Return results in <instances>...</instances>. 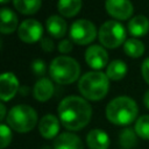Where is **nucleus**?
I'll return each mask as SVG.
<instances>
[{"instance_id":"f257e3e1","label":"nucleus","mask_w":149,"mask_h":149,"mask_svg":"<svg viewBox=\"0 0 149 149\" xmlns=\"http://www.w3.org/2000/svg\"><path fill=\"white\" fill-rule=\"evenodd\" d=\"M58 115L65 128L79 130L90 122L92 108L85 99L77 95H69L59 102Z\"/></svg>"},{"instance_id":"f03ea898","label":"nucleus","mask_w":149,"mask_h":149,"mask_svg":"<svg viewBox=\"0 0 149 149\" xmlns=\"http://www.w3.org/2000/svg\"><path fill=\"white\" fill-rule=\"evenodd\" d=\"M137 105L129 97H118L106 107L107 119L118 126H127L137 116Z\"/></svg>"},{"instance_id":"7ed1b4c3","label":"nucleus","mask_w":149,"mask_h":149,"mask_svg":"<svg viewBox=\"0 0 149 149\" xmlns=\"http://www.w3.org/2000/svg\"><path fill=\"white\" fill-rule=\"evenodd\" d=\"M109 83L107 74L99 71H91L81 76L78 83L79 92L88 100H100L108 92Z\"/></svg>"},{"instance_id":"20e7f679","label":"nucleus","mask_w":149,"mask_h":149,"mask_svg":"<svg viewBox=\"0 0 149 149\" xmlns=\"http://www.w3.org/2000/svg\"><path fill=\"white\" fill-rule=\"evenodd\" d=\"M51 78L62 85H68L76 81L80 73V66L77 61L68 56L56 57L49 68Z\"/></svg>"},{"instance_id":"39448f33","label":"nucleus","mask_w":149,"mask_h":149,"mask_svg":"<svg viewBox=\"0 0 149 149\" xmlns=\"http://www.w3.org/2000/svg\"><path fill=\"white\" fill-rule=\"evenodd\" d=\"M7 123L19 133L30 132L37 123V113L28 105H16L8 112Z\"/></svg>"},{"instance_id":"423d86ee","label":"nucleus","mask_w":149,"mask_h":149,"mask_svg":"<svg viewBox=\"0 0 149 149\" xmlns=\"http://www.w3.org/2000/svg\"><path fill=\"white\" fill-rule=\"evenodd\" d=\"M127 33L125 27L118 21H106L99 29V41L100 43L109 49H115L120 47L126 40Z\"/></svg>"},{"instance_id":"0eeeda50","label":"nucleus","mask_w":149,"mask_h":149,"mask_svg":"<svg viewBox=\"0 0 149 149\" xmlns=\"http://www.w3.org/2000/svg\"><path fill=\"white\" fill-rule=\"evenodd\" d=\"M95 26L88 20L80 19L71 24L70 37L77 44H88L95 38Z\"/></svg>"},{"instance_id":"6e6552de","label":"nucleus","mask_w":149,"mask_h":149,"mask_svg":"<svg viewBox=\"0 0 149 149\" xmlns=\"http://www.w3.org/2000/svg\"><path fill=\"white\" fill-rule=\"evenodd\" d=\"M17 35L20 40H22L26 43H34L42 38L43 35V27L42 24L34 20L28 19L24 20L17 28Z\"/></svg>"},{"instance_id":"1a4fd4ad","label":"nucleus","mask_w":149,"mask_h":149,"mask_svg":"<svg viewBox=\"0 0 149 149\" xmlns=\"http://www.w3.org/2000/svg\"><path fill=\"white\" fill-rule=\"evenodd\" d=\"M107 13L119 20H127L133 14V5L129 0H106Z\"/></svg>"},{"instance_id":"9d476101","label":"nucleus","mask_w":149,"mask_h":149,"mask_svg":"<svg viewBox=\"0 0 149 149\" xmlns=\"http://www.w3.org/2000/svg\"><path fill=\"white\" fill-rule=\"evenodd\" d=\"M85 59L90 68H92L94 70H100L107 64L108 55L102 47L94 44L86 49Z\"/></svg>"},{"instance_id":"9b49d317","label":"nucleus","mask_w":149,"mask_h":149,"mask_svg":"<svg viewBox=\"0 0 149 149\" xmlns=\"http://www.w3.org/2000/svg\"><path fill=\"white\" fill-rule=\"evenodd\" d=\"M19 90V80L12 72H5L0 77V98L2 101L10 100Z\"/></svg>"},{"instance_id":"f8f14e48","label":"nucleus","mask_w":149,"mask_h":149,"mask_svg":"<svg viewBox=\"0 0 149 149\" xmlns=\"http://www.w3.org/2000/svg\"><path fill=\"white\" fill-rule=\"evenodd\" d=\"M38 130L44 139H54L59 130L58 119L52 114L44 115L38 122Z\"/></svg>"},{"instance_id":"ddd939ff","label":"nucleus","mask_w":149,"mask_h":149,"mask_svg":"<svg viewBox=\"0 0 149 149\" xmlns=\"http://www.w3.org/2000/svg\"><path fill=\"white\" fill-rule=\"evenodd\" d=\"M55 149H84L81 140L72 133H62L54 142Z\"/></svg>"},{"instance_id":"4468645a","label":"nucleus","mask_w":149,"mask_h":149,"mask_svg":"<svg viewBox=\"0 0 149 149\" xmlns=\"http://www.w3.org/2000/svg\"><path fill=\"white\" fill-rule=\"evenodd\" d=\"M86 142L90 149H108L109 147V137L101 129H92L87 134Z\"/></svg>"},{"instance_id":"2eb2a0df","label":"nucleus","mask_w":149,"mask_h":149,"mask_svg":"<svg viewBox=\"0 0 149 149\" xmlns=\"http://www.w3.org/2000/svg\"><path fill=\"white\" fill-rule=\"evenodd\" d=\"M34 98L38 101H47L54 94V85L48 78H41L35 83L34 86Z\"/></svg>"},{"instance_id":"dca6fc26","label":"nucleus","mask_w":149,"mask_h":149,"mask_svg":"<svg viewBox=\"0 0 149 149\" xmlns=\"http://www.w3.org/2000/svg\"><path fill=\"white\" fill-rule=\"evenodd\" d=\"M47 30L48 33L56 38H61L65 35L66 33V22L63 17L58 16V15H51L48 20H47Z\"/></svg>"},{"instance_id":"f3484780","label":"nucleus","mask_w":149,"mask_h":149,"mask_svg":"<svg viewBox=\"0 0 149 149\" xmlns=\"http://www.w3.org/2000/svg\"><path fill=\"white\" fill-rule=\"evenodd\" d=\"M1 26L0 31L2 34H10L16 30L17 28V16L16 14L8 9V8H1Z\"/></svg>"},{"instance_id":"a211bd4d","label":"nucleus","mask_w":149,"mask_h":149,"mask_svg":"<svg viewBox=\"0 0 149 149\" xmlns=\"http://www.w3.org/2000/svg\"><path fill=\"white\" fill-rule=\"evenodd\" d=\"M128 30L133 36H143L149 30V20L144 15H137L129 21Z\"/></svg>"},{"instance_id":"6ab92c4d","label":"nucleus","mask_w":149,"mask_h":149,"mask_svg":"<svg viewBox=\"0 0 149 149\" xmlns=\"http://www.w3.org/2000/svg\"><path fill=\"white\" fill-rule=\"evenodd\" d=\"M58 12L66 17L74 16L81 8V0H59L57 3Z\"/></svg>"},{"instance_id":"aec40b11","label":"nucleus","mask_w":149,"mask_h":149,"mask_svg":"<svg viewBox=\"0 0 149 149\" xmlns=\"http://www.w3.org/2000/svg\"><path fill=\"white\" fill-rule=\"evenodd\" d=\"M126 73H127V65L125 62L120 59H115L111 62L106 70V74L108 79L112 80H120L126 76Z\"/></svg>"},{"instance_id":"412c9836","label":"nucleus","mask_w":149,"mask_h":149,"mask_svg":"<svg viewBox=\"0 0 149 149\" xmlns=\"http://www.w3.org/2000/svg\"><path fill=\"white\" fill-rule=\"evenodd\" d=\"M14 7L22 14H35L42 5L41 0H13Z\"/></svg>"},{"instance_id":"4be33fe9","label":"nucleus","mask_w":149,"mask_h":149,"mask_svg":"<svg viewBox=\"0 0 149 149\" xmlns=\"http://www.w3.org/2000/svg\"><path fill=\"white\" fill-rule=\"evenodd\" d=\"M123 50L125 52L133 58H137L143 55L144 52V44L137 40V38H129L123 44Z\"/></svg>"},{"instance_id":"5701e85b","label":"nucleus","mask_w":149,"mask_h":149,"mask_svg":"<svg viewBox=\"0 0 149 149\" xmlns=\"http://www.w3.org/2000/svg\"><path fill=\"white\" fill-rule=\"evenodd\" d=\"M136 132L133 130L132 128H125L120 132V135H119V142H120V146L125 149H130V148H134L137 140H136Z\"/></svg>"},{"instance_id":"b1692460","label":"nucleus","mask_w":149,"mask_h":149,"mask_svg":"<svg viewBox=\"0 0 149 149\" xmlns=\"http://www.w3.org/2000/svg\"><path fill=\"white\" fill-rule=\"evenodd\" d=\"M137 136L149 140V115H142L136 120L135 129Z\"/></svg>"},{"instance_id":"393cba45","label":"nucleus","mask_w":149,"mask_h":149,"mask_svg":"<svg viewBox=\"0 0 149 149\" xmlns=\"http://www.w3.org/2000/svg\"><path fill=\"white\" fill-rule=\"evenodd\" d=\"M0 137H1L0 148L5 149L10 143V140H12V132H10V128L7 125H3V123L0 125Z\"/></svg>"},{"instance_id":"a878e982","label":"nucleus","mask_w":149,"mask_h":149,"mask_svg":"<svg viewBox=\"0 0 149 149\" xmlns=\"http://www.w3.org/2000/svg\"><path fill=\"white\" fill-rule=\"evenodd\" d=\"M31 69H33V72L36 76H43L44 72H45V64L42 59H35L33 62Z\"/></svg>"},{"instance_id":"bb28decb","label":"nucleus","mask_w":149,"mask_h":149,"mask_svg":"<svg viewBox=\"0 0 149 149\" xmlns=\"http://www.w3.org/2000/svg\"><path fill=\"white\" fill-rule=\"evenodd\" d=\"M72 47H73L72 42H71L70 40L65 38V40H63L62 42H59V44H58V50H59L61 52H63V54H68V52H70V51L72 50Z\"/></svg>"},{"instance_id":"cd10ccee","label":"nucleus","mask_w":149,"mask_h":149,"mask_svg":"<svg viewBox=\"0 0 149 149\" xmlns=\"http://www.w3.org/2000/svg\"><path fill=\"white\" fill-rule=\"evenodd\" d=\"M41 47L43 48L44 51H52L54 50V42L49 37H42L41 38Z\"/></svg>"},{"instance_id":"c85d7f7f","label":"nucleus","mask_w":149,"mask_h":149,"mask_svg":"<svg viewBox=\"0 0 149 149\" xmlns=\"http://www.w3.org/2000/svg\"><path fill=\"white\" fill-rule=\"evenodd\" d=\"M142 76L144 80L149 84V58L144 59L142 63Z\"/></svg>"},{"instance_id":"c756f323","label":"nucleus","mask_w":149,"mask_h":149,"mask_svg":"<svg viewBox=\"0 0 149 149\" xmlns=\"http://www.w3.org/2000/svg\"><path fill=\"white\" fill-rule=\"evenodd\" d=\"M143 102H144V106L149 109V90L146 92V94L143 97Z\"/></svg>"},{"instance_id":"7c9ffc66","label":"nucleus","mask_w":149,"mask_h":149,"mask_svg":"<svg viewBox=\"0 0 149 149\" xmlns=\"http://www.w3.org/2000/svg\"><path fill=\"white\" fill-rule=\"evenodd\" d=\"M0 109H1V114H0V120H3L6 116V107L3 104H0Z\"/></svg>"},{"instance_id":"2f4dec72","label":"nucleus","mask_w":149,"mask_h":149,"mask_svg":"<svg viewBox=\"0 0 149 149\" xmlns=\"http://www.w3.org/2000/svg\"><path fill=\"white\" fill-rule=\"evenodd\" d=\"M8 1H9V0H0V2H1L2 5H3V3H7Z\"/></svg>"},{"instance_id":"473e14b6","label":"nucleus","mask_w":149,"mask_h":149,"mask_svg":"<svg viewBox=\"0 0 149 149\" xmlns=\"http://www.w3.org/2000/svg\"><path fill=\"white\" fill-rule=\"evenodd\" d=\"M42 149H50V148H49V147H43Z\"/></svg>"}]
</instances>
